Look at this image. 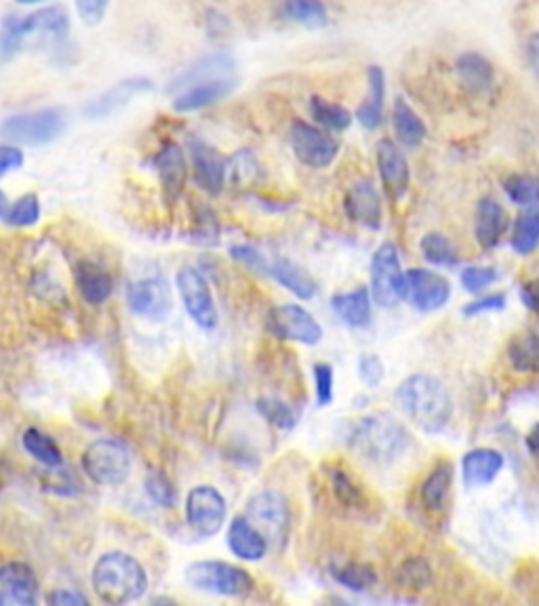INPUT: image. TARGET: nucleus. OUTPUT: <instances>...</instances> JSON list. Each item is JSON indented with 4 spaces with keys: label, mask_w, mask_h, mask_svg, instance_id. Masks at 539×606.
Returning <instances> with one entry per match:
<instances>
[{
    "label": "nucleus",
    "mask_w": 539,
    "mask_h": 606,
    "mask_svg": "<svg viewBox=\"0 0 539 606\" xmlns=\"http://www.w3.org/2000/svg\"><path fill=\"white\" fill-rule=\"evenodd\" d=\"M396 404L419 430L436 434L445 430L451 419V396L443 381L430 375H413L396 390Z\"/></svg>",
    "instance_id": "1"
},
{
    "label": "nucleus",
    "mask_w": 539,
    "mask_h": 606,
    "mask_svg": "<svg viewBox=\"0 0 539 606\" xmlns=\"http://www.w3.org/2000/svg\"><path fill=\"white\" fill-rule=\"evenodd\" d=\"M91 585L104 604L121 606L146 594L148 573L131 554L108 552L95 562Z\"/></svg>",
    "instance_id": "2"
},
{
    "label": "nucleus",
    "mask_w": 539,
    "mask_h": 606,
    "mask_svg": "<svg viewBox=\"0 0 539 606\" xmlns=\"http://www.w3.org/2000/svg\"><path fill=\"white\" fill-rule=\"evenodd\" d=\"M409 447V434L394 417L371 415L356 423L350 434V449L363 459L390 466Z\"/></svg>",
    "instance_id": "3"
},
{
    "label": "nucleus",
    "mask_w": 539,
    "mask_h": 606,
    "mask_svg": "<svg viewBox=\"0 0 539 606\" xmlns=\"http://www.w3.org/2000/svg\"><path fill=\"white\" fill-rule=\"evenodd\" d=\"M186 583L192 590L213 594V596H230L241 598L251 594L253 577L236 564L224 560H201L194 562L184 573Z\"/></svg>",
    "instance_id": "4"
},
{
    "label": "nucleus",
    "mask_w": 539,
    "mask_h": 606,
    "mask_svg": "<svg viewBox=\"0 0 539 606\" xmlns=\"http://www.w3.org/2000/svg\"><path fill=\"white\" fill-rule=\"evenodd\" d=\"M83 470L102 487H118L131 474V453L121 440L102 438L83 453Z\"/></svg>",
    "instance_id": "5"
},
{
    "label": "nucleus",
    "mask_w": 539,
    "mask_h": 606,
    "mask_svg": "<svg viewBox=\"0 0 539 606\" xmlns=\"http://www.w3.org/2000/svg\"><path fill=\"white\" fill-rule=\"evenodd\" d=\"M64 127H66L64 112L47 108V110H36V112L7 118L5 123L0 125V135L9 141H15V144L43 146L62 135Z\"/></svg>",
    "instance_id": "6"
},
{
    "label": "nucleus",
    "mask_w": 539,
    "mask_h": 606,
    "mask_svg": "<svg viewBox=\"0 0 539 606\" xmlns=\"http://www.w3.org/2000/svg\"><path fill=\"white\" fill-rule=\"evenodd\" d=\"M245 516L264 533L270 545H276L278 548V545H283L287 541L291 527V512L283 493L272 489L257 491L247 501Z\"/></svg>",
    "instance_id": "7"
},
{
    "label": "nucleus",
    "mask_w": 539,
    "mask_h": 606,
    "mask_svg": "<svg viewBox=\"0 0 539 606\" xmlns=\"http://www.w3.org/2000/svg\"><path fill=\"white\" fill-rule=\"evenodd\" d=\"M405 274L398 259V249L384 242L371 261V295L382 308H392L403 299Z\"/></svg>",
    "instance_id": "8"
},
{
    "label": "nucleus",
    "mask_w": 539,
    "mask_h": 606,
    "mask_svg": "<svg viewBox=\"0 0 539 606\" xmlns=\"http://www.w3.org/2000/svg\"><path fill=\"white\" fill-rule=\"evenodd\" d=\"M228 514L224 495L215 487L203 484L188 493L186 499V522L188 527L201 537H213L222 531Z\"/></svg>",
    "instance_id": "9"
},
{
    "label": "nucleus",
    "mask_w": 539,
    "mask_h": 606,
    "mask_svg": "<svg viewBox=\"0 0 539 606\" xmlns=\"http://www.w3.org/2000/svg\"><path fill=\"white\" fill-rule=\"evenodd\" d=\"M177 293L196 327H201L205 331H213L217 327L219 316H217V308H215V299L211 295L207 280L201 276V272L194 268L179 270Z\"/></svg>",
    "instance_id": "10"
},
{
    "label": "nucleus",
    "mask_w": 539,
    "mask_h": 606,
    "mask_svg": "<svg viewBox=\"0 0 539 606\" xmlns=\"http://www.w3.org/2000/svg\"><path fill=\"white\" fill-rule=\"evenodd\" d=\"M268 329L278 339L297 341L304 346H316L323 339V327L318 325V320L297 303L272 308L268 314Z\"/></svg>",
    "instance_id": "11"
},
{
    "label": "nucleus",
    "mask_w": 539,
    "mask_h": 606,
    "mask_svg": "<svg viewBox=\"0 0 539 606\" xmlns=\"http://www.w3.org/2000/svg\"><path fill=\"white\" fill-rule=\"evenodd\" d=\"M127 306L139 318L165 320L173 310V293L161 276L135 280L127 289Z\"/></svg>",
    "instance_id": "12"
},
{
    "label": "nucleus",
    "mask_w": 539,
    "mask_h": 606,
    "mask_svg": "<svg viewBox=\"0 0 539 606\" xmlns=\"http://www.w3.org/2000/svg\"><path fill=\"white\" fill-rule=\"evenodd\" d=\"M289 139H291L293 154L297 156L299 163L312 169L329 167L339 152L337 141L329 133L308 123H302V120H297V123L291 127Z\"/></svg>",
    "instance_id": "13"
},
{
    "label": "nucleus",
    "mask_w": 539,
    "mask_h": 606,
    "mask_svg": "<svg viewBox=\"0 0 539 606\" xmlns=\"http://www.w3.org/2000/svg\"><path fill=\"white\" fill-rule=\"evenodd\" d=\"M70 28L68 13L62 7H47L17 22L19 47H41L64 40Z\"/></svg>",
    "instance_id": "14"
},
{
    "label": "nucleus",
    "mask_w": 539,
    "mask_h": 606,
    "mask_svg": "<svg viewBox=\"0 0 539 606\" xmlns=\"http://www.w3.org/2000/svg\"><path fill=\"white\" fill-rule=\"evenodd\" d=\"M451 297V285L445 276L432 270H409L405 274L403 299H407L415 310L434 312L443 308Z\"/></svg>",
    "instance_id": "15"
},
{
    "label": "nucleus",
    "mask_w": 539,
    "mask_h": 606,
    "mask_svg": "<svg viewBox=\"0 0 539 606\" xmlns=\"http://www.w3.org/2000/svg\"><path fill=\"white\" fill-rule=\"evenodd\" d=\"M190 156L196 184L209 194L222 192L226 186L228 160L198 139L190 141Z\"/></svg>",
    "instance_id": "16"
},
{
    "label": "nucleus",
    "mask_w": 539,
    "mask_h": 606,
    "mask_svg": "<svg viewBox=\"0 0 539 606\" xmlns=\"http://www.w3.org/2000/svg\"><path fill=\"white\" fill-rule=\"evenodd\" d=\"M228 548L236 558L257 562L268 554L270 543L247 516H236L228 527Z\"/></svg>",
    "instance_id": "17"
},
{
    "label": "nucleus",
    "mask_w": 539,
    "mask_h": 606,
    "mask_svg": "<svg viewBox=\"0 0 539 606\" xmlns=\"http://www.w3.org/2000/svg\"><path fill=\"white\" fill-rule=\"evenodd\" d=\"M377 167L386 186V192L392 198L405 194L409 186V165L405 154L394 144V141L382 139L377 144Z\"/></svg>",
    "instance_id": "18"
},
{
    "label": "nucleus",
    "mask_w": 539,
    "mask_h": 606,
    "mask_svg": "<svg viewBox=\"0 0 539 606\" xmlns=\"http://www.w3.org/2000/svg\"><path fill=\"white\" fill-rule=\"evenodd\" d=\"M156 169L161 177L163 194L169 205H175L177 198L182 196L186 179H188V165L182 148L177 144H167L156 156Z\"/></svg>",
    "instance_id": "19"
},
{
    "label": "nucleus",
    "mask_w": 539,
    "mask_h": 606,
    "mask_svg": "<svg viewBox=\"0 0 539 606\" xmlns=\"http://www.w3.org/2000/svg\"><path fill=\"white\" fill-rule=\"evenodd\" d=\"M346 213L352 221L367 228H379L382 224V198L369 179L358 181L346 196Z\"/></svg>",
    "instance_id": "20"
},
{
    "label": "nucleus",
    "mask_w": 539,
    "mask_h": 606,
    "mask_svg": "<svg viewBox=\"0 0 539 606\" xmlns=\"http://www.w3.org/2000/svg\"><path fill=\"white\" fill-rule=\"evenodd\" d=\"M234 78L230 76H222V78H213V80H205V83L192 85L188 89H184L179 93L173 101V108L177 112H194V110H203L207 106L217 104V101H222L226 95L232 93L234 89Z\"/></svg>",
    "instance_id": "21"
},
{
    "label": "nucleus",
    "mask_w": 539,
    "mask_h": 606,
    "mask_svg": "<svg viewBox=\"0 0 539 606\" xmlns=\"http://www.w3.org/2000/svg\"><path fill=\"white\" fill-rule=\"evenodd\" d=\"M508 228V213L491 196L478 202L474 215V234L483 249L495 247Z\"/></svg>",
    "instance_id": "22"
},
{
    "label": "nucleus",
    "mask_w": 539,
    "mask_h": 606,
    "mask_svg": "<svg viewBox=\"0 0 539 606\" xmlns=\"http://www.w3.org/2000/svg\"><path fill=\"white\" fill-rule=\"evenodd\" d=\"M74 285L91 306H102L112 295V276L95 261H78L74 268Z\"/></svg>",
    "instance_id": "23"
},
{
    "label": "nucleus",
    "mask_w": 539,
    "mask_h": 606,
    "mask_svg": "<svg viewBox=\"0 0 539 606\" xmlns=\"http://www.w3.org/2000/svg\"><path fill=\"white\" fill-rule=\"evenodd\" d=\"M504 468V457L495 449H474L464 457L462 470L468 489H481L491 484Z\"/></svg>",
    "instance_id": "24"
},
{
    "label": "nucleus",
    "mask_w": 539,
    "mask_h": 606,
    "mask_svg": "<svg viewBox=\"0 0 539 606\" xmlns=\"http://www.w3.org/2000/svg\"><path fill=\"white\" fill-rule=\"evenodd\" d=\"M367 95L363 104L356 110V118L365 129L373 131L384 120V101H386V76L379 66H371L367 70Z\"/></svg>",
    "instance_id": "25"
},
{
    "label": "nucleus",
    "mask_w": 539,
    "mask_h": 606,
    "mask_svg": "<svg viewBox=\"0 0 539 606\" xmlns=\"http://www.w3.org/2000/svg\"><path fill=\"white\" fill-rule=\"evenodd\" d=\"M148 89H152V83L148 78H142V76L127 78V80H123V83L114 85L110 91L99 95L95 101H91L87 108V116L104 118L116 110H121L123 106H127L137 93L148 91Z\"/></svg>",
    "instance_id": "26"
},
{
    "label": "nucleus",
    "mask_w": 539,
    "mask_h": 606,
    "mask_svg": "<svg viewBox=\"0 0 539 606\" xmlns=\"http://www.w3.org/2000/svg\"><path fill=\"white\" fill-rule=\"evenodd\" d=\"M234 70V59L226 53H213L207 55L203 59H198L194 66H190L186 72L179 74L169 91H184L192 85L205 83V80H213V78H222V76H230Z\"/></svg>",
    "instance_id": "27"
},
{
    "label": "nucleus",
    "mask_w": 539,
    "mask_h": 606,
    "mask_svg": "<svg viewBox=\"0 0 539 606\" xmlns=\"http://www.w3.org/2000/svg\"><path fill=\"white\" fill-rule=\"evenodd\" d=\"M0 585L22 600L24 606L38 602V579L26 562H5L0 567Z\"/></svg>",
    "instance_id": "28"
},
{
    "label": "nucleus",
    "mask_w": 539,
    "mask_h": 606,
    "mask_svg": "<svg viewBox=\"0 0 539 606\" xmlns=\"http://www.w3.org/2000/svg\"><path fill=\"white\" fill-rule=\"evenodd\" d=\"M331 308L348 327L363 329L371 322V295L365 287L335 295L331 299Z\"/></svg>",
    "instance_id": "29"
},
{
    "label": "nucleus",
    "mask_w": 539,
    "mask_h": 606,
    "mask_svg": "<svg viewBox=\"0 0 539 606\" xmlns=\"http://www.w3.org/2000/svg\"><path fill=\"white\" fill-rule=\"evenodd\" d=\"M268 274L299 299H312L318 291L316 280L304 268H299L289 259H274Z\"/></svg>",
    "instance_id": "30"
},
{
    "label": "nucleus",
    "mask_w": 539,
    "mask_h": 606,
    "mask_svg": "<svg viewBox=\"0 0 539 606\" xmlns=\"http://www.w3.org/2000/svg\"><path fill=\"white\" fill-rule=\"evenodd\" d=\"M453 487V466L449 461L438 463L422 484V503L428 512H443Z\"/></svg>",
    "instance_id": "31"
},
{
    "label": "nucleus",
    "mask_w": 539,
    "mask_h": 606,
    "mask_svg": "<svg viewBox=\"0 0 539 606\" xmlns=\"http://www.w3.org/2000/svg\"><path fill=\"white\" fill-rule=\"evenodd\" d=\"M392 125L396 137L401 139V144L405 146H419L426 139V125L424 120L417 116V112L407 104L405 99H396L394 101V110H392Z\"/></svg>",
    "instance_id": "32"
},
{
    "label": "nucleus",
    "mask_w": 539,
    "mask_h": 606,
    "mask_svg": "<svg viewBox=\"0 0 539 606\" xmlns=\"http://www.w3.org/2000/svg\"><path fill=\"white\" fill-rule=\"evenodd\" d=\"M455 70L459 80H462V83L472 91H485L493 83V66L481 53L468 51L464 55H459Z\"/></svg>",
    "instance_id": "33"
},
{
    "label": "nucleus",
    "mask_w": 539,
    "mask_h": 606,
    "mask_svg": "<svg viewBox=\"0 0 539 606\" xmlns=\"http://www.w3.org/2000/svg\"><path fill=\"white\" fill-rule=\"evenodd\" d=\"M508 358L518 373H539V337L535 331L516 333L508 343Z\"/></svg>",
    "instance_id": "34"
},
{
    "label": "nucleus",
    "mask_w": 539,
    "mask_h": 606,
    "mask_svg": "<svg viewBox=\"0 0 539 606\" xmlns=\"http://www.w3.org/2000/svg\"><path fill=\"white\" fill-rule=\"evenodd\" d=\"M22 444L28 455H32L38 463H43L47 468H57L62 466V449L57 447L55 440L51 436H47L45 432L30 428L24 432L22 436Z\"/></svg>",
    "instance_id": "35"
},
{
    "label": "nucleus",
    "mask_w": 539,
    "mask_h": 606,
    "mask_svg": "<svg viewBox=\"0 0 539 606\" xmlns=\"http://www.w3.org/2000/svg\"><path fill=\"white\" fill-rule=\"evenodd\" d=\"M539 247V207H529L516 219L512 234V249L521 255H529Z\"/></svg>",
    "instance_id": "36"
},
{
    "label": "nucleus",
    "mask_w": 539,
    "mask_h": 606,
    "mask_svg": "<svg viewBox=\"0 0 539 606\" xmlns=\"http://www.w3.org/2000/svg\"><path fill=\"white\" fill-rule=\"evenodd\" d=\"M285 13L291 22L304 28H323L329 22V13L323 0H285Z\"/></svg>",
    "instance_id": "37"
},
{
    "label": "nucleus",
    "mask_w": 539,
    "mask_h": 606,
    "mask_svg": "<svg viewBox=\"0 0 539 606\" xmlns=\"http://www.w3.org/2000/svg\"><path fill=\"white\" fill-rule=\"evenodd\" d=\"M327 474H329L331 489H333V495L337 497V501L346 505V508H361V505L365 503L363 487L348 474V470L333 466V468H329Z\"/></svg>",
    "instance_id": "38"
},
{
    "label": "nucleus",
    "mask_w": 539,
    "mask_h": 606,
    "mask_svg": "<svg viewBox=\"0 0 539 606\" xmlns=\"http://www.w3.org/2000/svg\"><path fill=\"white\" fill-rule=\"evenodd\" d=\"M310 112L318 125H323L331 131H346L352 123V114L344 106L331 104V101L323 97H312Z\"/></svg>",
    "instance_id": "39"
},
{
    "label": "nucleus",
    "mask_w": 539,
    "mask_h": 606,
    "mask_svg": "<svg viewBox=\"0 0 539 606\" xmlns=\"http://www.w3.org/2000/svg\"><path fill=\"white\" fill-rule=\"evenodd\" d=\"M262 177V169H259V163L251 152H238L228 160V169H226V181L234 188H247Z\"/></svg>",
    "instance_id": "40"
},
{
    "label": "nucleus",
    "mask_w": 539,
    "mask_h": 606,
    "mask_svg": "<svg viewBox=\"0 0 539 606\" xmlns=\"http://www.w3.org/2000/svg\"><path fill=\"white\" fill-rule=\"evenodd\" d=\"M504 192L514 205L533 207L539 202V179L525 173L510 175L504 179Z\"/></svg>",
    "instance_id": "41"
},
{
    "label": "nucleus",
    "mask_w": 539,
    "mask_h": 606,
    "mask_svg": "<svg viewBox=\"0 0 539 606\" xmlns=\"http://www.w3.org/2000/svg\"><path fill=\"white\" fill-rule=\"evenodd\" d=\"M333 577L337 583H342L344 588L354 592H365L377 583V575L373 567L363 562H348L344 567H337L333 569Z\"/></svg>",
    "instance_id": "42"
},
{
    "label": "nucleus",
    "mask_w": 539,
    "mask_h": 606,
    "mask_svg": "<svg viewBox=\"0 0 539 606\" xmlns=\"http://www.w3.org/2000/svg\"><path fill=\"white\" fill-rule=\"evenodd\" d=\"M396 581L401 588H407L413 592L424 590L432 583L430 564L424 558H409L407 562H403V567L398 569Z\"/></svg>",
    "instance_id": "43"
},
{
    "label": "nucleus",
    "mask_w": 539,
    "mask_h": 606,
    "mask_svg": "<svg viewBox=\"0 0 539 606\" xmlns=\"http://www.w3.org/2000/svg\"><path fill=\"white\" fill-rule=\"evenodd\" d=\"M41 219V202L36 194H24L13 202V207L7 211L5 221L15 228H30Z\"/></svg>",
    "instance_id": "44"
},
{
    "label": "nucleus",
    "mask_w": 539,
    "mask_h": 606,
    "mask_svg": "<svg viewBox=\"0 0 539 606\" xmlns=\"http://www.w3.org/2000/svg\"><path fill=\"white\" fill-rule=\"evenodd\" d=\"M257 411L262 415L270 426L278 428V430H293L297 417L293 413V409L289 404L276 400V398H262L257 402Z\"/></svg>",
    "instance_id": "45"
},
{
    "label": "nucleus",
    "mask_w": 539,
    "mask_h": 606,
    "mask_svg": "<svg viewBox=\"0 0 539 606\" xmlns=\"http://www.w3.org/2000/svg\"><path fill=\"white\" fill-rule=\"evenodd\" d=\"M422 253L434 266H453L457 253L443 234H426L422 240Z\"/></svg>",
    "instance_id": "46"
},
{
    "label": "nucleus",
    "mask_w": 539,
    "mask_h": 606,
    "mask_svg": "<svg viewBox=\"0 0 539 606\" xmlns=\"http://www.w3.org/2000/svg\"><path fill=\"white\" fill-rule=\"evenodd\" d=\"M146 493L156 505H161V508H167V510L175 508L177 491L173 487V482L163 472L152 470L146 476Z\"/></svg>",
    "instance_id": "47"
},
{
    "label": "nucleus",
    "mask_w": 539,
    "mask_h": 606,
    "mask_svg": "<svg viewBox=\"0 0 539 606\" xmlns=\"http://www.w3.org/2000/svg\"><path fill=\"white\" fill-rule=\"evenodd\" d=\"M497 278L493 268H483V266H472L462 272V285L470 293H481L489 285H493Z\"/></svg>",
    "instance_id": "48"
},
{
    "label": "nucleus",
    "mask_w": 539,
    "mask_h": 606,
    "mask_svg": "<svg viewBox=\"0 0 539 606\" xmlns=\"http://www.w3.org/2000/svg\"><path fill=\"white\" fill-rule=\"evenodd\" d=\"M314 383H316V400L321 407L333 402V369L325 362L314 365Z\"/></svg>",
    "instance_id": "49"
},
{
    "label": "nucleus",
    "mask_w": 539,
    "mask_h": 606,
    "mask_svg": "<svg viewBox=\"0 0 539 606\" xmlns=\"http://www.w3.org/2000/svg\"><path fill=\"white\" fill-rule=\"evenodd\" d=\"M358 375L369 388H377L384 379V362L375 354H363L358 360Z\"/></svg>",
    "instance_id": "50"
},
{
    "label": "nucleus",
    "mask_w": 539,
    "mask_h": 606,
    "mask_svg": "<svg viewBox=\"0 0 539 606\" xmlns=\"http://www.w3.org/2000/svg\"><path fill=\"white\" fill-rule=\"evenodd\" d=\"M230 255H232V259L238 261V264L245 266V268H251V270H255V272H264V274H268V270H270V264L262 257V253H257L255 249H251V247H247V245H236V247H232V249H230Z\"/></svg>",
    "instance_id": "51"
},
{
    "label": "nucleus",
    "mask_w": 539,
    "mask_h": 606,
    "mask_svg": "<svg viewBox=\"0 0 539 606\" xmlns=\"http://www.w3.org/2000/svg\"><path fill=\"white\" fill-rule=\"evenodd\" d=\"M108 5H110V0H76L78 15L83 17V22L87 26H97L99 22H102Z\"/></svg>",
    "instance_id": "52"
},
{
    "label": "nucleus",
    "mask_w": 539,
    "mask_h": 606,
    "mask_svg": "<svg viewBox=\"0 0 539 606\" xmlns=\"http://www.w3.org/2000/svg\"><path fill=\"white\" fill-rule=\"evenodd\" d=\"M506 308V297L502 293H495V295H487L483 299H476L472 301L470 306H466L464 314L466 316H476V314H483V312H497V310H504Z\"/></svg>",
    "instance_id": "53"
},
{
    "label": "nucleus",
    "mask_w": 539,
    "mask_h": 606,
    "mask_svg": "<svg viewBox=\"0 0 539 606\" xmlns=\"http://www.w3.org/2000/svg\"><path fill=\"white\" fill-rule=\"evenodd\" d=\"M17 22L19 19L15 17H9L5 19V26H3V34H0V51H3V55H13L15 51H19L22 47H19V36H17Z\"/></svg>",
    "instance_id": "54"
},
{
    "label": "nucleus",
    "mask_w": 539,
    "mask_h": 606,
    "mask_svg": "<svg viewBox=\"0 0 539 606\" xmlns=\"http://www.w3.org/2000/svg\"><path fill=\"white\" fill-rule=\"evenodd\" d=\"M24 165V154L13 146H0V177H5L11 171H17Z\"/></svg>",
    "instance_id": "55"
},
{
    "label": "nucleus",
    "mask_w": 539,
    "mask_h": 606,
    "mask_svg": "<svg viewBox=\"0 0 539 606\" xmlns=\"http://www.w3.org/2000/svg\"><path fill=\"white\" fill-rule=\"evenodd\" d=\"M47 602L53 606H76V604H87V598L72 590H55L47 598Z\"/></svg>",
    "instance_id": "56"
},
{
    "label": "nucleus",
    "mask_w": 539,
    "mask_h": 606,
    "mask_svg": "<svg viewBox=\"0 0 539 606\" xmlns=\"http://www.w3.org/2000/svg\"><path fill=\"white\" fill-rule=\"evenodd\" d=\"M521 299L531 312L539 314V278L525 282V285L521 287Z\"/></svg>",
    "instance_id": "57"
},
{
    "label": "nucleus",
    "mask_w": 539,
    "mask_h": 606,
    "mask_svg": "<svg viewBox=\"0 0 539 606\" xmlns=\"http://www.w3.org/2000/svg\"><path fill=\"white\" fill-rule=\"evenodd\" d=\"M529 64L533 68L535 78L539 80V32L531 38V43H529Z\"/></svg>",
    "instance_id": "58"
},
{
    "label": "nucleus",
    "mask_w": 539,
    "mask_h": 606,
    "mask_svg": "<svg viewBox=\"0 0 539 606\" xmlns=\"http://www.w3.org/2000/svg\"><path fill=\"white\" fill-rule=\"evenodd\" d=\"M527 449L539 461V423L537 426H533V430L527 434Z\"/></svg>",
    "instance_id": "59"
},
{
    "label": "nucleus",
    "mask_w": 539,
    "mask_h": 606,
    "mask_svg": "<svg viewBox=\"0 0 539 606\" xmlns=\"http://www.w3.org/2000/svg\"><path fill=\"white\" fill-rule=\"evenodd\" d=\"M24 606L22 600H19L15 594H11L9 590H0V606Z\"/></svg>",
    "instance_id": "60"
},
{
    "label": "nucleus",
    "mask_w": 539,
    "mask_h": 606,
    "mask_svg": "<svg viewBox=\"0 0 539 606\" xmlns=\"http://www.w3.org/2000/svg\"><path fill=\"white\" fill-rule=\"evenodd\" d=\"M9 211V200H7V194L0 190V219H3Z\"/></svg>",
    "instance_id": "61"
},
{
    "label": "nucleus",
    "mask_w": 539,
    "mask_h": 606,
    "mask_svg": "<svg viewBox=\"0 0 539 606\" xmlns=\"http://www.w3.org/2000/svg\"><path fill=\"white\" fill-rule=\"evenodd\" d=\"M17 3H22V5H34V3H41V0H17Z\"/></svg>",
    "instance_id": "62"
}]
</instances>
